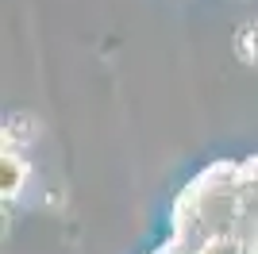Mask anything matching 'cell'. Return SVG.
Segmentation results:
<instances>
[{
  "mask_svg": "<svg viewBox=\"0 0 258 254\" xmlns=\"http://www.w3.org/2000/svg\"><path fill=\"white\" fill-rule=\"evenodd\" d=\"M231 46H235V58L243 66H258V20H243L239 23Z\"/></svg>",
  "mask_w": 258,
  "mask_h": 254,
  "instance_id": "cell-2",
  "label": "cell"
},
{
  "mask_svg": "<svg viewBox=\"0 0 258 254\" xmlns=\"http://www.w3.org/2000/svg\"><path fill=\"white\" fill-rule=\"evenodd\" d=\"M23 177H27V162H23L16 150H4V201H16V197H20Z\"/></svg>",
  "mask_w": 258,
  "mask_h": 254,
  "instance_id": "cell-3",
  "label": "cell"
},
{
  "mask_svg": "<svg viewBox=\"0 0 258 254\" xmlns=\"http://www.w3.org/2000/svg\"><path fill=\"white\" fill-rule=\"evenodd\" d=\"M35 139H39V119L35 116H27V112L8 116V123H4V150H20L27 143H35Z\"/></svg>",
  "mask_w": 258,
  "mask_h": 254,
  "instance_id": "cell-1",
  "label": "cell"
}]
</instances>
